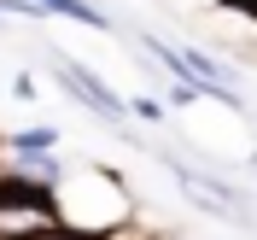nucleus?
Segmentation results:
<instances>
[{
  "mask_svg": "<svg viewBox=\"0 0 257 240\" xmlns=\"http://www.w3.org/2000/svg\"><path fill=\"white\" fill-rule=\"evenodd\" d=\"M47 228H59V199L53 188L0 170V240H41Z\"/></svg>",
  "mask_w": 257,
  "mask_h": 240,
  "instance_id": "nucleus-1",
  "label": "nucleus"
},
{
  "mask_svg": "<svg viewBox=\"0 0 257 240\" xmlns=\"http://www.w3.org/2000/svg\"><path fill=\"white\" fill-rule=\"evenodd\" d=\"M53 70H59V88L76 106H88L94 117H105V123H117L123 129V117H128V100L117 94V88H105V82L88 70V64H76V59H64V53H53Z\"/></svg>",
  "mask_w": 257,
  "mask_h": 240,
  "instance_id": "nucleus-2",
  "label": "nucleus"
},
{
  "mask_svg": "<svg viewBox=\"0 0 257 240\" xmlns=\"http://www.w3.org/2000/svg\"><path fill=\"white\" fill-rule=\"evenodd\" d=\"M176 170V188L187 193L193 205H205L210 217H228V223H251V211H245V199L228 182H216V176H205V170H187V164H170Z\"/></svg>",
  "mask_w": 257,
  "mask_h": 240,
  "instance_id": "nucleus-3",
  "label": "nucleus"
},
{
  "mask_svg": "<svg viewBox=\"0 0 257 240\" xmlns=\"http://www.w3.org/2000/svg\"><path fill=\"white\" fill-rule=\"evenodd\" d=\"M12 176L35 182V188H59V176H64V164L53 158V152H18V170H12Z\"/></svg>",
  "mask_w": 257,
  "mask_h": 240,
  "instance_id": "nucleus-4",
  "label": "nucleus"
},
{
  "mask_svg": "<svg viewBox=\"0 0 257 240\" xmlns=\"http://www.w3.org/2000/svg\"><path fill=\"white\" fill-rule=\"evenodd\" d=\"M41 12H53V18H76V24H88V30H111V18L99 12L94 0H35Z\"/></svg>",
  "mask_w": 257,
  "mask_h": 240,
  "instance_id": "nucleus-5",
  "label": "nucleus"
},
{
  "mask_svg": "<svg viewBox=\"0 0 257 240\" xmlns=\"http://www.w3.org/2000/svg\"><path fill=\"white\" fill-rule=\"evenodd\" d=\"M59 146V129H18L12 135V152H53Z\"/></svg>",
  "mask_w": 257,
  "mask_h": 240,
  "instance_id": "nucleus-6",
  "label": "nucleus"
},
{
  "mask_svg": "<svg viewBox=\"0 0 257 240\" xmlns=\"http://www.w3.org/2000/svg\"><path fill=\"white\" fill-rule=\"evenodd\" d=\"M128 117H146V123H164V100H128Z\"/></svg>",
  "mask_w": 257,
  "mask_h": 240,
  "instance_id": "nucleus-7",
  "label": "nucleus"
},
{
  "mask_svg": "<svg viewBox=\"0 0 257 240\" xmlns=\"http://www.w3.org/2000/svg\"><path fill=\"white\" fill-rule=\"evenodd\" d=\"M12 94H18V100H35V76H30V70H24V76H12Z\"/></svg>",
  "mask_w": 257,
  "mask_h": 240,
  "instance_id": "nucleus-8",
  "label": "nucleus"
},
{
  "mask_svg": "<svg viewBox=\"0 0 257 240\" xmlns=\"http://www.w3.org/2000/svg\"><path fill=\"white\" fill-rule=\"evenodd\" d=\"M0 30H6V6H0Z\"/></svg>",
  "mask_w": 257,
  "mask_h": 240,
  "instance_id": "nucleus-9",
  "label": "nucleus"
},
{
  "mask_svg": "<svg viewBox=\"0 0 257 240\" xmlns=\"http://www.w3.org/2000/svg\"><path fill=\"white\" fill-rule=\"evenodd\" d=\"M251 170H257V158H251Z\"/></svg>",
  "mask_w": 257,
  "mask_h": 240,
  "instance_id": "nucleus-10",
  "label": "nucleus"
}]
</instances>
